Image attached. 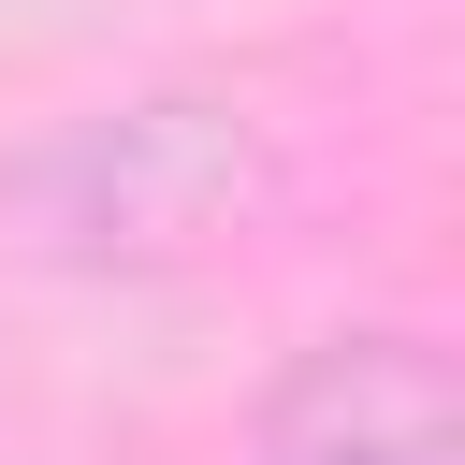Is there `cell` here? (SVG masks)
I'll use <instances>...</instances> for the list:
<instances>
[{
	"label": "cell",
	"mask_w": 465,
	"mask_h": 465,
	"mask_svg": "<svg viewBox=\"0 0 465 465\" xmlns=\"http://www.w3.org/2000/svg\"><path fill=\"white\" fill-rule=\"evenodd\" d=\"M276 203V145L247 102L203 87H145V102H87L44 145L0 160V247L58 262V276H174L247 247V218Z\"/></svg>",
	"instance_id": "1"
},
{
	"label": "cell",
	"mask_w": 465,
	"mask_h": 465,
	"mask_svg": "<svg viewBox=\"0 0 465 465\" xmlns=\"http://www.w3.org/2000/svg\"><path fill=\"white\" fill-rule=\"evenodd\" d=\"M247 465H465V378L421 320H334L262 378Z\"/></svg>",
	"instance_id": "2"
}]
</instances>
